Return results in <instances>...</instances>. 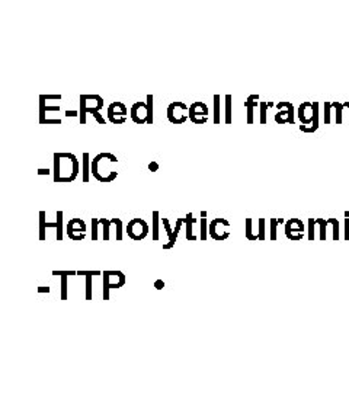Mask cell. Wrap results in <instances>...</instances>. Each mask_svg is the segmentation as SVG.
Segmentation results:
<instances>
[{
  "mask_svg": "<svg viewBox=\"0 0 349 393\" xmlns=\"http://www.w3.org/2000/svg\"><path fill=\"white\" fill-rule=\"evenodd\" d=\"M80 172V162L73 153H54L53 175L56 183H70L76 179Z\"/></svg>",
  "mask_w": 349,
  "mask_h": 393,
  "instance_id": "obj_1",
  "label": "cell"
},
{
  "mask_svg": "<svg viewBox=\"0 0 349 393\" xmlns=\"http://www.w3.org/2000/svg\"><path fill=\"white\" fill-rule=\"evenodd\" d=\"M118 163V159L112 153H99L98 156L93 157L92 160L91 173L95 179H98L102 183H109L115 181L118 176V172L111 169V165Z\"/></svg>",
  "mask_w": 349,
  "mask_h": 393,
  "instance_id": "obj_2",
  "label": "cell"
},
{
  "mask_svg": "<svg viewBox=\"0 0 349 393\" xmlns=\"http://www.w3.org/2000/svg\"><path fill=\"white\" fill-rule=\"evenodd\" d=\"M104 99L99 95H80V109H79V118L80 124H86V115L99 112L104 108Z\"/></svg>",
  "mask_w": 349,
  "mask_h": 393,
  "instance_id": "obj_3",
  "label": "cell"
},
{
  "mask_svg": "<svg viewBox=\"0 0 349 393\" xmlns=\"http://www.w3.org/2000/svg\"><path fill=\"white\" fill-rule=\"evenodd\" d=\"M104 300H109V290L121 288L127 278L121 271H104Z\"/></svg>",
  "mask_w": 349,
  "mask_h": 393,
  "instance_id": "obj_4",
  "label": "cell"
},
{
  "mask_svg": "<svg viewBox=\"0 0 349 393\" xmlns=\"http://www.w3.org/2000/svg\"><path fill=\"white\" fill-rule=\"evenodd\" d=\"M189 112V106L183 102H172L167 106V120L175 125H182L189 118L186 114Z\"/></svg>",
  "mask_w": 349,
  "mask_h": 393,
  "instance_id": "obj_5",
  "label": "cell"
},
{
  "mask_svg": "<svg viewBox=\"0 0 349 393\" xmlns=\"http://www.w3.org/2000/svg\"><path fill=\"white\" fill-rule=\"evenodd\" d=\"M125 232H127L128 238H131L136 242H140L149 235V225L143 219H133L128 222Z\"/></svg>",
  "mask_w": 349,
  "mask_h": 393,
  "instance_id": "obj_6",
  "label": "cell"
},
{
  "mask_svg": "<svg viewBox=\"0 0 349 393\" xmlns=\"http://www.w3.org/2000/svg\"><path fill=\"white\" fill-rule=\"evenodd\" d=\"M208 114L210 109L204 102H194L189 105V112H188L189 120L197 125H204L208 121Z\"/></svg>",
  "mask_w": 349,
  "mask_h": 393,
  "instance_id": "obj_7",
  "label": "cell"
},
{
  "mask_svg": "<svg viewBox=\"0 0 349 393\" xmlns=\"http://www.w3.org/2000/svg\"><path fill=\"white\" fill-rule=\"evenodd\" d=\"M67 236L75 241V242H80L86 238V223L82 219H72L67 225Z\"/></svg>",
  "mask_w": 349,
  "mask_h": 393,
  "instance_id": "obj_8",
  "label": "cell"
},
{
  "mask_svg": "<svg viewBox=\"0 0 349 393\" xmlns=\"http://www.w3.org/2000/svg\"><path fill=\"white\" fill-rule=\"evenodd\" d=\"M127 114H128V109L122 102H112L108 106V120L112 124H117V125L124 124Z\"/></svg>",
  "mask_w": 349,
  "mask_h": 393,
  "instance_id": "obj_9",
  "label": "cell"
},
{
  "mask_svg": "<svg viewBox=\"0 0 349 393\" xmlns=\"http://www.w3.org/2000/svg\"><path fill=\"white\" fill-rule=\"evenodd\" d=\"M275 106L278 109V112L275 114L276 124H294V106L291 102H279Z\"/></svg>",
  "mask_w": 349,
  "mask_h": 393,
  "instance_id": "obj_10",
  "label": "cell"
},
{
  "mask_svg": "<svg viewBox=\"0 0 349 393\" xmlns=\"http://www.w3.org/2000/svg\"><path fill=\"white\" fill-rule=\"evenodd\" d=\"M285 236L292 242H298L304 238V225L300 219H291L285 223Z\"/></svg>",
  "mask_w": 349,
  "mask_h": 393,
  "instance_id": "obj_11",
  "label": "cell"
},
{
  "mask_svg": "<svg viewBox=\"0 0 349 393\" xmlns=\"http://www.w3.org/2000/svg\"><path fill=\"white\" fill-rule=\"evenodd\" d=\"M223 225H230V223L226 219H213L210 222L208 235H210V238H213L214 241H217V242H223L230 236V233H228L227 230H224V232L220 230V226H223Z\"/></svg>",
  "mask_w": 349,
  "mask_h": 393,
  "instance_id": "obj_12",
  "label": "cell"
},
{
  "mask_svg": "<svg viewBox=\"0 0 349 393\" xmlns=\"http://www.w3.org/2000/svg\"><path fill=\"white\" fill-rule=\"evenodd\" d=\"M313 117H314V106L313 102H303L298 106V118L301 121V125L310 127L313 122Z\"/></svg>",
  "mask_w": 349,
  "mask_h": 393,
  "instance_id": "obj_13",
  "label": "cell"
},
{
  "mask_svg": "<svg viewBox=\"0 0 349 393\" xmlns=\"http://www.w3.org/2000/svg\"><path fill=\"white\" fill-rule=\"evenodd\" d=\"M131 120L136 124H147V104L136 102L131 106Z\"/></svg>",
  "mask_w": 349,
  "mask_h": 393,
  "instance_id": "obj_14",
  "label": "cell"
},
{
  "mask_svg": "<svg viewBox=\"0 0 349 393\" xmlns=\"http://www.w3.org/2000/svg\"><path fill=\"white\" fill-rule=\"evenodd\" d=\"M259 99V95H250L247 99H246V102H244V106L247 108V120H246V122L247 124H253V111H255V108L258 106V101Z\"/></svg>",
  "mask_w": 349,
  "mask_h": 393,
  "instance_id": "obj_15",
  "label": "cell"
},
{
  "mask_svg": "<svg viewBox=\"0 0 349 393\" xmlns=\"http://www.w3.org/2000/svg\"><path fill=\"white\" fill-rule=\"evenodd\" d=\"M182 225H185V219H178L176 223H175L173 233H172V236L169 238V242L163 245V249H172V248L175 246V243H176V239H178V236H179V232H181Z\"/></svg>",
  "mask_w": 349,
  "mask_h": 393,
  "instance_id": "obj_16",
  "label": "cell"
},
{
  "mask_svg": "<svg viewBox=\"0 0 349 393\" xmlns=\"http://www.w3.org/2000/svg\"><path fill=\"white\" fill-rule=\"evenodd\" d=\"M91 167H92V160L91 156L88 151L83 153V160H82V179L85 183L89 182V175H91Z\"/></svg>",
  "mask_w": 349,
  "mask_h": 393,
  "instance_id": "obj_17",
  "label": "cell"
},
{
  "mask_svg": "<svg viewBox=\"0 0 349 393\" xmlns=\"http://www.w3.org/2000/svg\"><path fill=\"white\" fill-rule=\"evenodd\" d=\"M314 106V117H313V122L310 127H305V125H300V130L303 133H314L317 128H319V102H313Z\"/></svg>",
  "mask_w": 349,
  "mask_h": 393,
  "instance_id": "obj_18",
  "label": "cell"
},
{
  "mask_svg": "<svg viewBox=\"0 0 349 393\" xmlns=\"http://www.w3.org/2000/svg\"><path fill=\"white\" fill-rule=\"evenodd\" d=\"M197 222L198 220L197 219H194L192 213L186 214V217H185V225H186V241H189V242L198 241V236H194V235H192V225L197 223Z\"/></svg>",
  "mask_w": 349,
  "mask_h": 393,
  "instance_id": "obj_19",
  "label": "cell"
},
{
  "mask_svg": "<svg viewBox=\"0 0 349 393\" xmlns=\"http://www.w3.org/2000/svg\"><path fill=\"white\" fill-rule=\"evenodd\" d=\"M46 212L40 213V239L41 241H46V230L50 227H57V223H48L46 220Z\"/></svg>",
  "mask_w": 349,
  "mask_h": 393,
  "instance_id": "obj_20",
  "label": "cell"
},
{
  "mask_svg": "<svg viewBox=\"0 0 349 393\" xmlns=\"http://www.w3.org/2000/svg\"><path fill=\"white\" fill-rule=\"evenodd\" d=\"M221 96L220 95H215L214 96V118L213 122L215 125L221 124Z\"/></svg>",
  "mask_w": 349,
  "mask_h": 393,
  "instance_id": "obj_21",
  "label": "cell"
},
{
  "mask_svg": "<svg viewBox=\"0 0 349 393\" xmlns=\"http://www.w3.org/2000/svg\"><path fill=\"white\" fill-rule=\"evenodd\" d=\"M153 220H152V239L154 242L159 241V223H160V214L159 212H153Z\"/></svg>",
  "mask_w": 349,
  "mask_h": 393,
  "instance_id": "obj_22",
  "label": "cell"
},
{
  "mask_svg": "<svg viewBox=\"0 0 349 393\" xmlns=\"http://www.w3.org/2000/svg\"><path fill=\"white\" fill-rule=\"evenodd\" d=\"M226 118L224 122L230 125L233 122V96L231 95H226Z\"/></svg>",
  "mask_w": 349,
  "mask_h": 393,
  "instance_id": "obj_23",
  "label": "cell"
},
{
  "mask_svg": "<svg viewBox=\"0 0 349 393\" xmlns=\"http://www.w3.org/2000/svg\"><path fill=\"white\" fill-rule=\"evenodd\" d=\"M271 106H275L273 102H260L259 104V111H260V118H259V122L260 124H266L268 122V108Z\"/></svg>",
  "mask_w": 349,
  "mask_h": 393,
  "instance_id": "obj_24",
  "label": "cell"
},
{
  "mask_svg": "<svg viewBox=\"0 0 349 393\" xmlns=\"http://www.w3.org/2000/svg\"><path fill=\"white\" fill-rule=\"evenodd\" d=\"M118 219H99V225L104 226V241H109V230L111 226L115 225Z\"/></svg>",
  "mask_w": 349,
  "mask_h": 393,
  "instance_id": "obj_25",
  "label": "cell"
},
{
  "mask_svg": "<svg viewBox=\"0 0 349 393\" xmlns=\"http://www.w3.org/2000/svg\"><path fill=\"white\" fill-rule=\"evenodd\" d=\"M244 225H246V230H244L246 239H249V241H258V238H256L255 233H253V220H252V219H246Z\"/></svg>",
  "mask_w": 349,
  "mask_h": 393,
  "instance_id": "obj_26",
  "label": "cell"
},
{
  "mask_svg": "<svg viewBox=\"0 0 349 393\" xmlns=\"http://www.w3.org/2000/svg\"><path fill=\"white\" fill-rule=\"evenodd\" d=\"M332 108H334L336 109V124H342V111H343V108H349V102H343V104H340V102H332Z\"/></svg>",
  "mask_w": 349,
  "mask_h": 393,
  "instance_id": "obj_27",
  "label": "cell"
},
{
  "mask_svg": "<svg viewBox=\"0 0 349 393\" xmlns=\"http://www.w3.org/2000/svg\"><path fill=\"white\" fill-rule=\"evenodd\" d=\"M153 95H147V99H146V104H147V125H153Z\"/></svg>",
  "mask_w": 349,
  "mask_h": 393,
  "instance_id": "obj_28",
  "label": "cell"
},
{
  "mask_svg": "<svg viewBox=\"0 0 349 393\" xmlns=\"http://www.w3.org/2000/svg\"><path fill=\"white\" fill-rule=\"evenodd\" d=\"M284 223L282 219H271L269 220V225H271V235H269V239L271 241H276V227L278 225Z\"/></svg>",
  "mask_w": 349,
  "mask_h": 393,
  "instance_id": "obj_29",
  "label": "cell"
},
{
  "mask_svg": "<svg viewBox=\"0 0 349 393\" xmlns=\"http://www.w3.org/2000/svg\"><path fill=\"white\" fill-rule=\"evenodd\" d=\"M208 239V222L207 217L201 219V235H199V241H207Z\"/></svg>",
  "mask_w": 349,
  "mask_h": 393,
  "instance_id": "obj_30",
  "label": "cell"
},
{
  "mask_svg": "<svg viewBox=\"0 0 349 393\" xmlns=\"http://www.w3.org/2000/svg\"><path fill=\"white\" fill-rule=\"evenodd\" d=\"M265 225H266V220H265V219H259L258 220L259 241H265V239H266V229H265Z\"/></svg>",
  "mask_w": 349,
  "mask_h": 393,
  "instance_id": "obj_31",
  "label": "cell"
},
{
  "mask_svg": "<svg viewBox=\"0 0 349 393\" xmlns=\"http://www.w3.org/2000/svg\"><path fill=\"white\" fill-rule=\"evenodd\" d=\"M316 225L320 226V241H326V226L329 225L324 219H316Z\"/></svg>",
  "mask_w": 349,
  "mask_h": 393,
  "instance_id": "obj_32",
  "label": "cell"
},
{
  "mask_svg": "<svg viewBox=\"0 0 349 393\" xmlns=\"http://www.w3.org/2000/svg\"><path fill=\"white\" fill-rule=\"evenodd\" d=\"M327 222L333 226V241H339V222H337V219H327Z\"/></svg>",
  "mask_w": 349,
  "mask_h": 393,
  "instance_id": "obj_33",
  "label": "cell"
},
{
  "mask_svg": "<svg viewBox=\"0 0 349 393\" xmlns=\"http://www.w3.org/2000/svg\"><path fill=\"white\" fill-rule=\"evenodd\" d=\"M98 226H99V219H92V239L98 241Z\"/></svg>",
  "mask_w": 349,
  "mask_h": 393,
  "instance_id": "obj_34",
  "label": "cell"
},
{
  "mask_svg": "<svg viewBox=\"0 0 349 393\" xmlns=\"http://www.w3.org/2000/svg\"><path fill=\"white\" fill-rule=\"evenodd\" d=\"M92 277H86V300H92L93 294H92Z\"/></svg>",
  "mask_w": 349,
  "mask_h": 393,
  "instance_id": "obj_35",
  "label": "cell"
},
{
  "mask_svg": "<svg viewBox=\"0 0 349 393\" xmlns=\"http://www.w3.org/2000/svg\"><path fill=\"white\" fill-rule=\"evenodd\" d=\"M330 109H332V102H324V122L327 125L330 124Z\"/></svg>",
  "mask_w": 349,
  "mask_h": 393,
  "instance_id": "obj_36",
  "label": "cell"
},
{
  "mask_svg": "<svg viewBox=\"0 0 349 393\" xmlns=\"http://www.w3.org/2000/svg\"><path fill=\"white\" fill-rule=\"evenodd\" d=\"M314 219H308V241H314Z\"/></svg>",
  "mask_w": 349,
  "mask_h": 393,
  "instance_id": "obj_37",
  "label": "cell"
},
{
  "mask_svg": "<svg viewBox=\"0 0 349 393\" xmlns=\"http://www.w3.org/2000/svg\"><path fill=\"white\" fill-rule=\"evenodd\" d=\"M67 299V277L61 278V300Z\"/></svg>",
  "mask_w": 349,
  "mask_h": 393,
  "instance_id": "obj_38",
  "label": "cell"
},
{
  "mask_svg": "<svg viewBox=\"0 0 349 393\" xmlns=\"http://www.w3.org/2000/svg\"><path fill=\"white\" fill-rule=\"evenodd\" d=\"M54 277H72V275H77V271H54L53 272Z\"/></svg>",
  "mask_w": 349,
  "mask_h": 393,
  "instance_id": "obj_39",
  "label": "cell"
},
{
  "mask_svg": "<svg viewBox=\"0 0 349 393\" xmlns=\"http://www.w3.org/2000/svg\"><path fill=\"white\" fill-rule=\"evenodd\" d=\"M162 225H163V227H165V230H166L167 236L170 238V236H172V233H173V229L170 227V223H169V220H167V219H162Z\"/></svg>",
  "mask_w": 349,
  "mask_h": 393,
  "instance_id": "obj_40",
  "label": "cell"
},
{
  "mask_svg": "<svg viewBox=\"0 0 349 393\" xmlns=\"http://www.w3.org/2000/svg\"><path fill=\"white\" fill-rule=\"evenodd\" d=\"M101 271H77V275L80 277H95V275H101Z\"/></svg>",
  "mask_w": 349,
  "mask_h": 393,
  "instance_id": "obj_41",
  "label": "cell"
},
{
  "mask_svg": "<svg viewBox=\"0 0 349 393\" xmlns=\"http://www.w3.org/2000/svg\"><path fill=\"white\" fill-rule=\"evenodd\" d=\"M345 241H349V212H345Z\"/></svg>",
  "mask_w": 349,
  "mask_h": 393,
  "instance_id": "obj_42",
  "label": "cell"
},
{
  "mask_svg": "<svg viewBox=\"0 0 349 393\" xmlns=\"http://www.w3.org/2000/svg\"><path fill=\"white\" fill-rule=\"evenodd\" d=\"M41 98L46 101H60L61 95H41Z\"/></svg>",
  "mask_w": 349,
  "mask_h": 393,
  "instance_id": "obj_43",
  "label": "cell"
},
{
  "mask_svg": "<svg viewBox=\"0 0 349 393\" xmlns=\"http://www.w3.org/2000/svg\"><path fill=\"white\" fill-rule=\"evenodd\" d=\"M92 115L95 117V120L98 121V124H102V125H104V124H107V121H105V118H104V117H102V115H101L99 112H93Z\"/></svg>",
  "mask_w": 349,
  "mask_h": 393,
  "instance_id": "obj_44",
  "label": "cell"
},
{
  "mask_svg": "<svg viewBox=\"0 0 349 393\" xmlns=\"http://www.w3.org/2000/svg\"><path fill=\"white\" fill-rule=\"evenodd\" d=\"M149 170H150V172H157V170H159V163L152 160V162L149 163Z\"/></svg>",
  "mask_w": 349,
  "mask_h": 393,
  "instance_id": "obj_45",
  "label": "cell"
},
{
  "mask_svg": "<svg viewBox=\"0 0 349 393\" xmlns=\"http://www.w3.org/2000/svg\"><path fill=\"white\" fill-rule=\"evenodd\" d=\"M37 172H38V175H50V173H51V170H50L48 167H47V169L46 167H40Z\"/></svg>",
  "mask_w": 349,
  "mask_h": 393,
  "instance_id": "obj_46",
  "label": "cell"
},
{
  "mask_svg": "<svg viewBox=\"0 0 349 393\" xmlns=\"http://www.w3.org/2000/svg\"><path fill=\"white\" fill-rule=\"evenodd\" d=\"M154 287L157 288V290H162V288L165 287V281H163V280H157V281L154 283Z\"/></svg>",
  "mask_w": 349,
  "mask_h": 393,
  "instance_id": "obj_47",
  "label": "cell"
},
{
  "mask_svg": "<svg viewBox=\"0 0 349 393\" xmlns=\"http://www.w3.org/2000/svg\"><path fill=\"white\" fill-rule=\"evenodd\" d=\"M66 117H79V111H66Z\"/></svg>",
  "mask_w": 349,
  "mask_h": 393,
  "instance_id": "obj_48",
  "label": "cell"
},
{
  "mask_svg": "<svg viewBox=\"0 0 349 393\" xmlns=\"http://www.w3.org/2000/svg\"><path fill=\"white\" fill-rule=\"evenodd\" d=\"M38 291H40V293H50V291H51V288L50 287H38Z\"/></svg>",
  "mask_w": 349,
  "mask_h": 393,
  "instance_id": "obj_49",
  "label": "cell"
},
{
  "mask_svg": "<svg viewBox=\"0 0 349 393\" xmlns=\"http://www.w3.org/2000/svg\"><path fill=\"white\" fill-rule=\"evenodd\" d=\"M201 217H207V212L201 213Z\"/></svg>",
  "mask_w": 349,
  "mask_h": 393,
  "instance_id": "obj_50",
  "label": "cell"
}]
</instances>
